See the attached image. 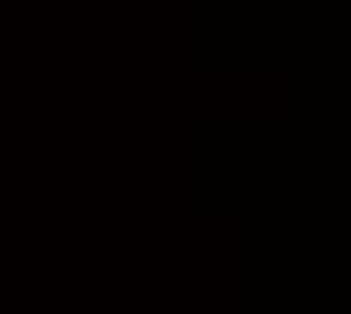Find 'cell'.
Segmentation results:
<instances>
[]
</instances>
